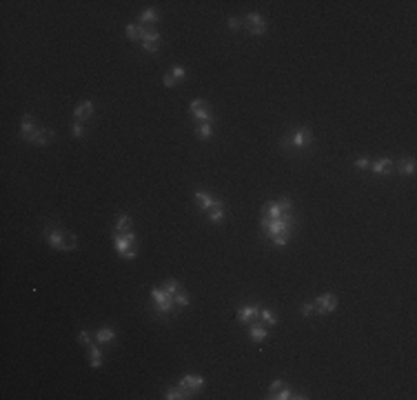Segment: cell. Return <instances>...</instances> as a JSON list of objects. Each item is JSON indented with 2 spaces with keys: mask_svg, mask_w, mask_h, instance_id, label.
<instances>
[{
  "mask_svg": "<svg viewBox=\"0 0 417 400\" xmlns=\"http://www.w3.org/2000/svg\"><path fill=\"white\" fill-rule=\"evenodd\" d=\"M260 23H264V18L260 14H255V11H251V14H246L244 18H242V24H244L246 29H253L255 24H260Z\"/></svg>",
  "mask_w": 417,
  "mask_h": 400,
  "instance_id": "26",
  "label": "cell"
},
{
  "mask_svg": "<svg viewBox=\"0 0 417 400\" xmlns=\"http://www.w3.org/2000/svg\"><path fill=\"white\" fill-rule=\"evenodd\" d=\"M300 311H302L304 318H311L313 313H315V305H313V303H304L302 307H300Z\"/></svg>",
  "mask_w": 417,
  "mask_h": 400,
  "instance_id": "38",
  "label": "cell"
},
{
  "mask_svg": "<svg viewBox=\"0 0 417 400\" xmlns=\"http://www.w3.org/2000/svg\"><path fill=\"white\" fill-rule=\"evenodd\" d=\"M282 387H284V380H273L269 387V394H275V391H280Z\"/></svg>",
  "mask_w": 417,
  "mask_h": 400,
  "instance_id": "41",
  "label": "cell"
},
{
  "mask_svg": "<svg viewBox=\"0 0 417 400\" xmlns=\"http://www.w3.org/2000/svg\"><path fill=\"white\" fill-rule=\"evenodd\" d=\"M206 216H209V222H211V225H220V222H224V218H226V205H224V200H220V203H218L216 207L211 209V212H206Z\"/></svg>",
  "mask_w": 417,
  "mask_h": 400,
  "instance_id": "16",
  "label": "cell"
},
{
  "mask_svg": "<svg viewBox=\"0 0 417 400\" xmlns=\"http://www.w3.org/2000/svg\"><path fill=\"white\" fill-rule=\"evenodd\" d=\"M65 238H67V232H63L60 227H44V240L49 242L51 249L65 251Z\"/></svg>",
  "mask_w": 417,
  "mask_h": 400,
  "instance_id": "9",
  "label": "cell"
},
{
  "mask_svg": "<svg viewBox=\"0 0 417 400\" xmlns=\"http://www.w3.org/2000/svg\"><path fill=\"white\" fill-rule=\"evenodd\" d=\"M151 300H154V309L158 318H169V316H176V303H173V296L167 294L162 287H154L151 289Z\"/></svg>",
  "mask_w": 417,
  "mask_h": 400,
  "instance_id": "2",
  "label": "cell"
},
{
  "mask_svg": "<svg viewBox=\"0 0 417 400\" xmlns=\"http://www.w3.org/2000/svg\"><path fill=\"white\" fill-rule=\"evenodd\" d=\"M249 336L253 342H264L266 338H269V327H266V325H260V320L258 323H251L249 325Z\"/></svg>",
  "mask_w": 417,
  "mask_h": 400,
  "instance_id": "13",
  "label": "cell"
},
{
  "mask_svg": "<svg viewBox=\"0 0 417 400\" xmlns=\"http://www.w3.org/2000/svg\"><path fill=\"white\" fill-rule=\"evenodd\" d=\"M293 396H295V394H293L288 387H282L280 391H275V394H269L266 398H269V400H288V398H293Z\"/></svg>",
  "mask_w": 417,
  "mask_h": 400,
  "instance_id": "30",
  "label": "cell"
},
{
  "mask_svg": "<svg viewBox=\"0 0 417 400\" xmlns=\"http://www.w3.org/2000/svg\"><path fill=\"white\" fill-rule=\"evenodd\" d=\"M193 200H196V205L202 209V212H211V209L220 203L213 193H206V191H196L193 193Z\"/></svg>",
  "mask_w": 417,
  "mask_h": 400,
  "instance_id": "11",
  "label": "cell"
},
{
  "mask_svg": "<svg viewBox=\"0 0 417 400\" xmlns=\"http://www.w3.org/2000/svg\"><path fill=\"white\" fill-rule=\"evenodd\" d=\"M93 116V102L91 100H82L76 105V109H73V120H89V118Z\"/></svg>",
  "mask_w": 417,
  "mask_h": 400,
  "instance_id": "12",
  "label": "cell"
},
{
  "mask_svg": "<svg viewBox=\"0 0 417 400\" xmlns=\"http://www.w3.org/2000/svg\"><path fill=\"white\" fill-rule=\"evenodd\" d=\"M131 229H133V220H131L127 213H118V216H115L113 232L115 234H127V232H131Z\"/></svg>",
  "mask_w": 417,
  "mask_h": 400,
  "instance_id": "18",
  "label": "cell"
},
{
  "mask_svg": "<svg viewBox=\"0 0 417 400\" xmlns=\"http://www.w3.org/2000/svg\"><path fill=\"white\" fill-rule=\"evenodd\" d=\"M209 102L204 100V98H196V100H191V105H189V111L191 114H196V111H200V109H209Z\"/></svg>",
  "mask_w": 417,
  "mask_h": 400,
  "instance_id": "32",
  "label": "cell"
},
{
  "mask_svg": "<svg viewBox=\"0 0 417 400\" xmlns=\"http://www.w3.org/2000/svg\"><path fill=\"white\" fill-rule=\"evenodd\" d=\"M78 342H80L82 347H87V349H89V345H91V333L87 331V329H82V331L78 333Z\"/></svg>",
  "mask_w": 417,
  "mask_h": 400,
  "instance_id": "35",
  "label": "cell"
},
{
  "mask_svg": "<svg viewBox=\"0 0 417 400\" xmlns=\"http://www.w3.org/2000/svg\"><path fill=\"white\" fill-rule=\"evenodd\" d=\"M191 118L202 120V122H213V111H211V107H209V109H200V111H196V114H191Z\"/></svg>",
  "mask_w": 417,
  "mask_h": 400,
  "instance_id": "31",
  "label": "cell"
},
{
  "mask_svg": "<svg viewBox=\"0 0 417 400\" xmlns=\"http://www.w3.org/2000/svg\"><path fill=\"white\" fill-rule=\"evenodd\" d=\"M196 136L200 140H209L213 136V122H202V125L196 127Z\"/></svg>",
  "mask_w": 417,
  "mask_h": 400,
  "instance_id": "23",
  "label": "cell"
},
{
  "mask_svg": "<svg viewBox=\"0 0 417 400\" xmlns=\"http://www.w3.org/2000/svg\"><path fill=\"white\" fill-rule=\"evenodd\" d=\"M313 140H315V136H313V131L308 129V127H297V129L293 131L291 136H286L280 145H282V149L302 151V149H307V147L313 145Z\"/></svg>",
  "mask_w": 417,
  "mask_h": 400,
  "instance_id": "4",
  "label": "cell"
},
{
  "mask_svg": "<svg viewBox=\"0 0 417 400\" xmlns=\"http://www.w3.org/2000/svg\"><path fill=\"white\" fill-rule=\"evenodd\" d=\"M53 138H56L53 129H49V127H38V129H36V134L29 136L24 142H29V145H34V147H44V145H49Z\"/></svg>",
  "mask_w": 417,
  "mask_h": 400,
  "instance_id": "10",
  "label": "cell"
},
{
  "mask_svg": "<svg viewBox=\"0 0 417 400\" xmlns=\"http://www.w3.org/2000/svg\"><path fill=\"white\" fill-rule=\"evenodd\" d=\"M371 163H373V160H369L366 156H362V158H357V160L353 163V167H355V169H360V171H366V169L371 167Z\"/></svg>",
  "mask_w": 417,
  "mask_h": 400,
  "instance_id": "36",
  "label": "cell"
},
{
  "mask_svg": "<svg viewBox=\"0 0 417 400\" xmlns=\"http://www.w3.org/2000/svg\"><path fill=\"white\" fill-rule=\"evenodd\" d=\"M36 129H38V125H36L34 116H31V114H24V116H22V125H20V138L27 140L29 136L36 134Z\"/></svg>",
  "mask_w": 417,
  "mask_h": 400,
  "instance_id": "15",
  "label": "cell"
},
{
  "mask_svg": "<svg viewBox=\"0 0 417 400\" xmlns=\"http://www.w3.org/2000/svg\"><path fill=\"white\" fill-rule=\"evenodd\" d=\"M260 320H262V325H266V327H275V325H278L275 313L271 311V309H266V307L260 309Z\"/></svg>",
  "mask_w": 417,
  "mask_h": 400,
  "instance_id": "22",
  "label": "cell"
},
{
  "mask_svg": "<svg viewBox=\"0 0 417 400\" xmlns=\"http://www.w3.org/2000/svg\"><path fill=\"white\" fill-rule=\"evenodd\" d=\"M69 129H71L73 138H85V136H87V127H85V122H80V120H73Z\"/></svg>",
  "mask_w": 417,
  "mask_h": 400,
  "instance_id": "28",
  "label": "cell"
},
{
  "mask_svg": "<svg viewBox=\"0 0 417 400\" xmlns=\"http://www.w3.org/2000/svg\"><path fill=\"white\" fill-rule=\"evenodd\" d=\"M162 289L167 291V294L176 296L177 291H182V282H180V280H176V278H169V280H164V282H162Z\"/></svg>",
  "mask_w": 417,
  "mask_h": 400,
  "instance_id": "25",
  "label": "cell"
},
{
  "mask_svg": "<svg viewBox=\"0 0 417 400\" xmlns=\"http://www.w3.org/2000/svg\"><path fill=\"white\" fill-rule=\"evenodd\" d=\"M226 27H229L231 31H238V29H242L244 24H242V18H235V16H231V18L226 20Z\"/></svg>",
  "mask_w": 417,
  "mask_h": 400,
  "instance_id": "37",
  "label": "cell"
},
{
  "mask_svg": "<svg viewBox=\"0 0 417 400\" xmlns=\"http://www.w3.org/2000/svg\"><path fill=\"white\" fill-rule=\"evenodd\" d=\"M158 20H160V14L155 9H151V7H149V9H144L142 14H140L138 24H142V27H154Z\"/></svg>",
  "mask_w": 417,
  "mask_h": 400,
  "instance_id": "19",
  "label": "cell"
},
{
  "mask_svg": "<svg viewBox=\"0 0 417 400\" xmlns=\"http://www.w3.org/2000/svg\"><path fill=\"white\" fill-rule=\"evenodd\" d=\"M115 340V329L111 327H100L96 331V342H100V345H109V342Z\"/></svg>",
  "mask_w": 417,
  "mask_h": 400,
  "instance_id": "21",
  "label": "cell"
},
{
  "mask_svg": "<svg viewBox=\"0 0 417 400\" xmlns=\"http://www.w3.org/2000/svg\"><path fill=\"white\" fill-rule=\"evenodd\" d=\"M260 305L255 303H246V305H240L238 307V313H235V318H238V323H244L246 327H249L251 323H258L260 320Z\"/></svg>",
  "mask_w": 417,
  "mask_h": 400,
  "instance_id": "7",
  "label": "cell"
},
{
  "mask_svg": "<svg viewBox=\"0 0 417 400\" xmlns=\"http://www.w3.org/2000/svg\"><path fill=\"white\" fill-rule=\"evenodd\" d=\"M177 387L187 391L189 398H191L193 394H200L202 391V387H204V378H202L200 374H184V376L177 380Z\"/></svg>",
  "mask_w": 417,
  "mask_h": 400,
  "instance_id": "6",
  "label": "cell"
},
{
  "mask_svg": "<svg viewBox=\"0 0 417 400\" xmlns=\"http://www.w3.org/2000/svg\"><path fill=\"white\" fill-rule=\"evenodd\" d=\"M295 225H297V218L293 216V212L282 213L280 218L260 216V229L266 234V238H269L275 247H286L288 245V238H291V232H293V227Z\"/></svg>",
  "mask_w": 417,
  "mask_h": 400,
  "instance_id": "1",
  "label": "cell"
},
{
  "mask_svg": "<svg viewBox=\"0 0 417 400\" xmlns=\"http://www.w3.org/2000/svg\"><path fill=\"white\" fill-rule=\"evenodd\" d=\"M249 31H251V36H264V34H266V23L255 24L253 29H249Z\"/></svg>",
  "mask_w": 417,
  "mask_h": 400,
  "instance_id": "40",
  "label": "cell"
},
{
  "mask_svg": "<svg viewBox=\"0 0 417 400\" xmlns=\"http://www.w3.org/2000/svg\"><path fill=\"white\" fill-rule=\"evenodd\" d=\"M164 398L167 400H184V398H189V394L176 385V387H169V389L164 391Z\"/></svg>",
  "mask_w": 417,
  "mask_h": 400,
  "instance_id": "24",
  "label": "cell"
},
{
  "mask_svg": "<svg viewBox=\"0 0 417 400\" xmlns=\"http://www.w3.org/2000/svg\"><path fill=\"white\" fill-rule=\"evenodd\" d=\"M135 242H138V236H135L133 229L127 232V234H115L113 232V247H115V251L120 254V258H125V260H133L135 256H138Z\"/></svg>",
  "mask_w": 417,
  "mask_h": 400,
  "instance_id": "3",
  "label": "cell"
},
{
  "mask_svg": "<svg viewBox=\"0 0 417 400\" xmlns=\"http://www.w3.org/2000/svg\"><path fill=\"white\" fill-rule=\"evenodd\" d=\"M393 169H397L399 176H413L415 174V158H413V156H406V158H402L397 165H393Z\"/></svg>",
  "mask_w": 417,
  "mask_h": 400,
  "instance_id": "17",
  "label": "cell"
},
{
  "mask_svg": "<svg viewBox=\"0 0 417 400\" xmlns=\"http://www.w3.org/2000/svg\"><path fill=\"white\" fill-rule=\"evenodd\" d=\"M315 313H322V316H329V313H333L337 309V296L331 294V291H326V294L317 296L315 298Z\"/></svg>",
  "mask_w": 417,
  "mask_h": 400,
  "instance_id": "8",
  "label": "cell"
},
{
  "mask_svg": "<svg viewBox=\"0 0 417 400\" xmlns=\"http://www.w3.org/2000/svg\"><path fill=\"white\" fill-rule=\"evenodd\" d=\"M76 247H78V238H76V234L67 232V238H65V251H73Z\"/></svg>",
  "mask_w": 417,
  "mask_h": 400,
  "instance_id": "33",
  "label": "cell"
},
{
  "mask_svg": "<svg viewBox=\"0 0 417 400\" xmlns=\"http://www.w3.org/2000/svg\"><path fill=\"white\" fill-rule=\"evenodd\" d=\"M125 34H127V38L129 40H140V34H142V29H140V24L138 23H129L125 27Z\"/></svg>",
  "mask_w": 417,
  "mask_h": 400,
  "instance_id": "27",
  "label": "cell"
},
{
  "mask_svg": "<svg viewBox=\"0 0 417 400\" xmlns=\"http://www.w3.org/2000/svg\"><path fill=\"white\" fill-rule=\"evenodd\" d=\"M162 82H164V87H169V89H173V87H176V85H177V80L171 76V71H167V73H164Z\"/></svg>",
  "mask_w": 417,
  "mask_h": 400,
  "instance_id": "39",
  "label": "cell"
},
{
  "mask_svg": "<svg viewBox=\"0 0 417 400\" xmlns=\"http://www.w3.org/2000/svg\"><path fill=\"white\" fill-rule=\"evenodd\" d=\"M140 29H142V34H140V45H142V49L147 53H158L160 43H162V36L158 34V29H155V27H142V24H140Z\"/></svg>",
  "mask_w": 417,
  "mask_h": 400,
  "instance_id": "5",
  "label": "cell"
},
{
  "mask_svg": "<svg viewBox=\"0 0 417 400\" xmlns=\"http://www.w3.org/2000/svg\"><path fill=\"white\" fill-rule=\"evenodd\" d=\"M173 303H176L177 309H184L191 305V298H189V294H184V291H177L176 296H173Z\"/></svg>",
  "mask_w": 417,
  "mask_h": 400,
  "instance_id": "29",
  "label": "cell"
},
{
  "mask_svg": "<svg viewBox=\"0 0 417 400\" xmlns=\"http://www.w3.org/2000/svg\"><path fill=\"white\" fill-rule=\"evenodd\" d=\"M393 160L391 158H377L375 160V163H371V171H373V174H377V176H384V174H391V171H393Z\"/></svg>",
  "mask_w": 417,
  "mask_h": 400,
  "instance_id": "14",
  "label": "cell"
},
{
  "mask_svg": "<svg viewBox=\"0 0 417 400\" xmlns=\"http://www.w3.org/2000/svg\"><path fill=\"white\" fill-rule=\"evenodd\" d=\"M102 362H105V358H102L100 347H98L96 342H91V345H89V365H91L93 369H100Z\"/></svg>",
  "mask_w": 417,
  "mask_h": 400,
  "instance_id": "20",
  "label": "cell"
},
{
  "mask_svg": "<svg viewBox=\"0 0 417 400\" xmlns=\"http://www.w3.org/2000/svg\"><path fill=\"white\" fill-rule=\"evenodd\" d=\"M169 71H171V76L176 78L177 82H182L184 78H187V69H184V67H180V65H177V67H171V69H169Z\"/></svg>",
  "mask_w": 417,
  "mask_h": 400,
  "instance_id": "34",
  "label": "cell"
}]
</instances>
